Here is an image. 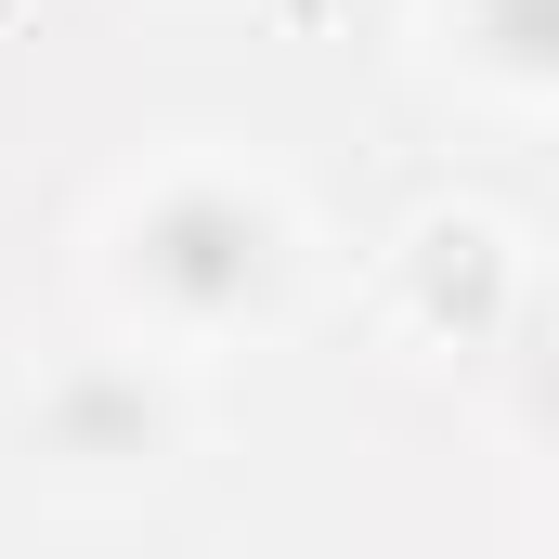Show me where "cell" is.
<instances>
[{
	"label": "cell",
	"mask_w": 559,
	"mask_h": 559,
	"mask_svg": "<svg viewBox=\"0 0 559 559\" xmlns=\"http://www.w3.org/2000/svg\"><path fill=\"white\" fill-rule=\"evenodd\" d=\"M143 286L182 299V312H235V299L261 286V209H235V195H169V209L143 222Z\"/></svg>",
	"instance_id": "cell-1"
}]
</instances>
